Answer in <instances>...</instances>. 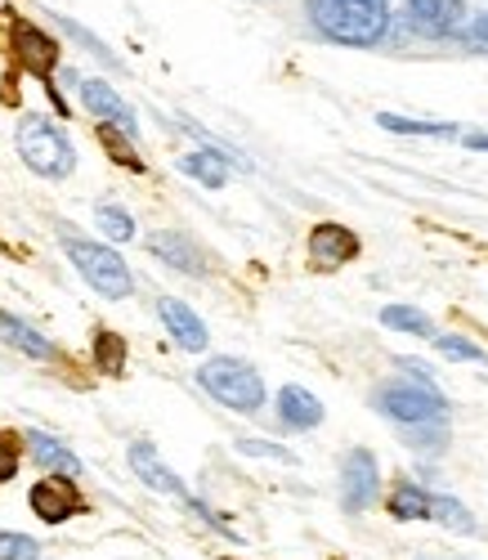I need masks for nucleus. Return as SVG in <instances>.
Masks as SVG:
<instances>
[{
    "label": "nucleus",
    "instance_id": "b1692460",
    "mask_svg": "<svg viewBox=\"0 0 488 560\" xmlns=\"http://www.w3.org/2000/svg\"><path fill=\"white\" fill-rule=\"evenodd\" d=\"M381 323H385V328H395V332H413V337H434L430 318H426V314H417V310H408V305H385V310H381Z\"/></svg>",
    "mask_w": 488,
    "mask_h": 560
},
{
    "label": "nucleus",
    "instance_id": "2eb2a0df",
    "mask_svg": "<svg viewBox=\"0 0 488 560\" xmlns=\"http://www.w3.org/2000/svg\"><path fill=\"white\" fill-rule=\"evenodd\" d=\"M27 448H32V457L45 466V471H55V476H81V457L68 444H59L55 435L27 431Z\"/></svg>",
    "mask_w": 488,
    "mask_h": 560
},
{
    "label": "nucleus",
    "instance_id": "c85d7f7f",
    "mask_svg": "<svg viewBox=\"0 0 488 560\" xmlns=\"http://www.w3.org/2000/svg\"><path fill=\"white\" fill-rule=\"evenodd\" d=\"M462 40H466V50H488V14H479L470 27H462Z\"/></svg>",
    "mask_w": 488,
    "mask_h": 560
},
{
    "label": "nucleus",
    "instance_id": "6e6552de",
    "mask_svg": "<svg viewBox=\"0 0 488 560\" xmlns=\"http://www.w3.org/2000/svg\"><path fill=\"white\" fill-rule=\"evenodd\" d=\"M376 485H381V466L368 448H355L346 457V466H340V506L350 511V516H359V511H368L376 502Z\"/></svg>",
    "mask_w": 488,
    "mask_h": 560
},
{
    "label": "nucleus",
    "instance_id": "f257e3e1",
    "mask_svg": "<svg viewBox=\"0 0 488 560\" xmlns=\"http://www.w3.org/2000/svg\"><path fill=\"white\" fill-rule=\"evenodd\" d=\"M318 36L336 45H376L390 27V0H305Z\"/></svg>",
    "mask_w": 488,
    "mask_h": 560
},
{
    "label": "nucleus",
    "instance_id": "2f4dec72",
    "mask_svg": "<svg viewBox=\"0 0 488 560\" xmlns=\"http://www.w3.org/2000/svg\"><path fill=\"white\" fill-rule=\"evenodd\" d=\"M466 149H479V153H488V135H466Z\"/></svg>",
    "mask_w": 488,
    "mask_h": 560
},
{
    "label": "nucleus",
    "instance_id": "f3484780",
    "mask_svg": "<svg viewBox=\"0 0 488 560\" xmlns=\"http://www.w3.org/2000/svg\"><path fill=\"white\" fill-rule=\"evenodd\" d=\"M149 252H153L158 260L175 265L179 273H202V256H198V247H193L188 238H179V233H153V238H149Z\"/></svg>",
    "mask_w": 488,
    "mask_h": 560
},
{
    "label": "nucleus",
    "instance_id": "4be33fe9",
    "mask_svg": "<svg viewBox=\"0 0 488 560\" xmlns=\"http://www.w3.org/2000/svg\"><path fill=\"white\" fill-rule=\"evenodd\" d=\"M376 126L395 130V135H434V139H453L457 135L453 121H417V117H399V113H381Z\"/></svg>",
    "mask_w": 488,
    "mask_h": 560
},
{
    "label": "nucleus",
    "instance_id": "9d476101",
    "mask_svg": "<svg viewBox=\"0 0 488 560\" xmlns=\"http://www.w3.org/2000/svg\"><path fill=\"white\" fill-rule=\"evenodd\" d=\"M359 256V238L346 229V224H318L310 233V260L314 269H340Z\"/></svg>",
    "mask_w": 488,
    "mask_h": 560
},
{
    "label": "nucleus",
    "instance_id": "6ab92c4d",
    "mask_svg": "<svg viewBox=\"0 0 488 560\" xmlns=\"http://www.w3.org/2000/svg\"><path fill=\"white\" fill-rule=\"evenodd\" d=\"M100 144H104V153L117 162V166H126V171H143V158L135 153V144H130V135L121 130V126H113V121H100Z\"/></svg>",
    "mask_w": 488,
    "mask_h": 560
},
{
    "label": "nucleus",
    "instance_id": "a211bd4d",
    "mask_svg": "<svg viewBox=\"0 0 488 560\" xmlns=\"http://www.w3.org/2000/svg\"><path fill=\"white\" fill-rule=\"evenodd\" d=\"M229 158H220V153H188L184 162H179V171L188 175V179H198V184H207V189H224V179H229Z\"/></svg>",
    "mask_w": 488,
    "mask_h": 560
},
{
    "label": "nucleus",
    "instance_id": "0eeeda50",
    "mask_svg": "<svg viewBox=\"0 0 488 560\" xmlns=\"http://www.w3.org/2000/svg\"><path fill=\"white\" fill-rule=\"evenodd\" d=\"M27 502H32V511H36L45 525H63V521H72V516H81V511H85V498H81V489L68 476L36 480L32 493H27Z\"/></svg>",
    "mask_w": 488,
    "mask_h": 560
},
{
    "label": "nucleus",
    "instance_id": "9b49d317",
    "mask_svg": "<svg viewBox=\"0 0 488 560\" xmlns=\"http://www.w3.org/2000/svg\"><path fill=\"white\" fill-rule=\"evenodd\" d=\"M130 471L149 485V489H158V493H166V498H188V489H184V480L171 471V466L158 457V448L149 444V440H135L130 444Z\"/></svg>",
    "mask_w": 488,
    "mask_h": 560
},
{
    "label": "nucleus",
    "instance_id": "39448f33",
    "mask_svg": "<svg viewBox=\"0 0 488 560\" xmlns=\"http://www.w3.org/2000/svg\"><path fill=\"white\" fill-rule=\"evenodd\" d=\"M372 404L385 417H395L399 427H430V422H444V412H449V399L439 395L434 382H395L376 390Z\"/></svg>",
    "mask_w": 488,
    "mask_h": 560
},
{
    "label": "nucleus",
    "instance_id": "4468645a",
    "mask_svg": "<svg viewBox=\"0 0 488 560\" xmlns=\"http://www.w3.org/2000/svg\"><path fill=\"white\" fill-rule=\"evenodd\" d=\"M278 417H282L287 431H314V427L323 422V404H318L310 390H301V386H282V395H278Z\"/></svg>",
    "mask_w": 488,
    "mask_h": 560
},
{
    "label": "nucleus",
    "instance_id": "c756f323",
    "mask_svg": "<svg viewBox=\"0 0 488 560\" xmlns=\"http://www.w3.org/2000/svg\"><path fill=\"white\" fill-rule=\"evenodd\" d=\"M14 476H19V453H10L5 444H0V485L14 480Z\"/></svg>",
    "mask_w": 488,
    "mask_h": 560
},
{
    "label": "nucleus",
    "instance_id": "f03ea898",
    "mask_svg": "<svg viewBox=\"0 0 488 560\" xmlns=\"http://www.w3.org/2000/svg\"><path fill=\"white\" fill-rule=\"evenodd\" d=\"M63 252H68V260L77 265V273H81L100 296H108V301H126V296L135 292L130 265H126L113 247L90 243V238H81V233L63 229Z\"/></svg>",
    "mask_w": 488,
    "mask_h": 560
},
{
    "label": "nucleus",
    "instance_id": "bb28decb",
    "mask_svg": "<svg viewBox=\"0 0 488 560\" xmlns=\"http://www.w3.org/2000/svg\"><path fill=\"white\" fill-rule=\"evenodd\" d=\"M434 346H439V354H444V359H462V363H484L488 359L484 346H475L466 337H439Z\"/></svg>",
    "mask_w": 488,
    "mask_h": 560
},
{
    "label": "nucleus",
    "instance_id": "1a4fd4ad",
    "mask_svg": "<svg viewBox=\"0 0 488 560\" xmlns=\"http://www.w3.org/2000/svg\"><path fill=\"white\" fill-rule=\"evenodd\" d=\"M408 27L417 36H430V40H444V36H457L466 27V5L462 0H408Z\"/></svg>",
    "mask_w": 488,
    "mask_h": 560
},
{
    "label": "nucleus",
    "instance_id": "393cba45",
    "mask_svg": "<svg viewBox=\"0 0 488 560\" xmlns=\"http://www.w3.org/2000/svg\"><path fill=\"white\" fill-rule=\"evenodd\" d=\"M94 220H100V229L108 233L113 243H130L135 238V220L121 207H100V211H94Z\"/></svg>",
    "mask_w": 488,
    "mask_h": 560
},
{
    "label": "nucleus",
    "instance_id": "412c9836",
    "mask_svg": "<svg viewBox=\"0 0 488 560\" xmlns=\"http://www.w3.org/2000/svg\"><path fill=\"white\" fill-rule=\"evenodd\" d=\"M430 521L449 525V529H457V534H475V516H470V511H466L453 493H430Z\"/></svg>",
    "mask_w": 488,
    "mask_h": 560
},
{
    "label": "nucleus",
    "instance_id": "7ed1b4c3",
    "mask_svg": "<svg viewBox=\"0 0 488 560\" xmlns=\"http://www.w3.org/2000/svg\"><path fill=\"white\" fill-rule=\"evenodd\" d=\"M14 139H19V158H23L36 175H45V179L72 175L77 149H72V139H68L50 117H36V113L23 117L19 130H14Z\"/></svg>",
    "mask_w": 488,
    "mask_h": 560
},
{
    "label": "nucleus",
    "instance_id": "a878e982",
    "mask_svg": "<svg viewBox=\"0 0 488 560\" xmlns=\"http://www.w3.org/2000/svg\"><path fill=\"white\" fill-rule=\"evenodd\" d=\"M0 560H40V542L27 534H5L0 529Z\"/></svg>",
    "mask_w": 488,
    "mask_h": 560
},
{
    "label": "nucleus",
    "instance_id": "423d86ee",
    "mask_svg": "<svg viewBox=\"0 0 488 560\" xmlns=\"http://www.w3.org/2000/svg\"><path fill=\"white\" fill-rule=\"evenodd\" d=\"M10 45H14L19 68H27L32 77H40L45 85L55 81V68H59V45H55V36H45L36 23L14 19V27H10ZM50 100H55L59 113H68V104H59V95H55V85H50Z\"/></svg>",
    "mask_w": 488,
    "mask_h": 560
},
{
    "label": "nucleus",
    "instance_id": "7c9ffc66",
    "mask_svg": "<svg viewBox=\"0 0 488 560\" xmlns=\"http://www.w3.org/2000/svg\"><path fill=\"white\" fill-rule=\"evenodd\" d=\"M399 368H404V372H413L417 382H434V377H430V368H426V363H417V359H399Z\"/></svg>",
    "mask_w": 488,
    "mask_h": 560
},
{
    "label": "nucleus",
    "instance_id": "20e7f679",
    "mask_svg": "<svg viewBox=\"0 0 488 560\" xmlns=\"http://www.w3.org/2000/svg\"><path fill=\"white\" fill-rule=\"evenodd\" d=\"M198 382L216 404H224L233 412H260V404H265L260 372L252 363H242V359H229V354L224 359H207L198 368Z\"/></svg>",
    "mask_w": 488,
    "mask_h": 560
},
{
    "label": "nucleus",
    "instance_id": "dca6fc26",
    "mask_svg": "<svg viewBox=\"0 0 488 560\" xmlns=\"http://www.w3.org/2000/svg\"><path fill=\"white\" fill-rule=\"evenodd\" d=\"M0 337H5V346H14V350H23L27 359H40V363H50L55 359V346L45 341L36 328H27L23 318H14V314H5L0 310Z\"/></svg>",
    "mask_w": 488,
    "mask_h": 560
},
{
    "label": "nucleus",
    "instance_id": "cd10ccee",
    "mask_svg": "<svg viewBox=\"0 0 488 560\" xmlns=\"http://www.w3.org/2000/svg\"><path fill=\"white\" fill-rule=\"evenodd\" d=\"M237 453H247V457H274V462H297V453L282 448V444H269V440H237Z\"/></svg>",
    "mask_w": 488,
    "mask_h": 560
},
{
    "label": "nucleus",
    "instance_id": "ddd939ff",
    "mask_svg": "<svg viewBox=\"0 0 488 560\" xmlns=\"http://www.w3.org/2000/svg\"><path fill=\"white\" fill-rule=\"evenodd\" d=\"M81 104H85L94 117H104V121L121 126L126 135H135V113L126 108V100L117 95V90H113L108 81H94V77H85V81H81Z\"/></svg>",
    "mask_w": 488,
    "mask_h": 560
},
{
    "label": "nucleus",
    "instance_id": "aec40b11",
    "mask_svg": "<svg viewBox=\"0 0 488 560\" xmlns=\"http://www.w3.org/2000/svg\"><path fill=\"white\" fill-rule=\"evenodd\" d=\"M390 516L395 521H430V493L417 485H399L390 493Z\"/></svg>",
    "mask_w": 488,
    "mask_h": 560
},
{
    "label": "nucleus",
    "instance_id": "f8f14e48",
    "mask_svg": "<svg viewBox=\"0 0 488 560\" xmlns=\"http://www.w3.org/2000/svg\"><path fill=\"white\" fill-rule=\"evenodd\" d=\"M158 314H162V323H166V332L184 346V350H193V354H198V350H207V323L198 318V314H193L184 301H175V296H162L158 301Z\"/></svg>",
    "mask_w": 488,
    "mask_h": 560
},
{
    "label": "nucleus",
    "instance_id": "5701e85b",
    "mask_svg": "<svg viewBox=\"0 0 488 560\" xmlns=\"http://www.w3.org/2000/svg\"><path fill=\"white\" fill-rule=\"evenodd\" d=\"M94 363H100L104 377H121L126 372V341L117 332H94Z\"/></svg>",
    "mask_w": 488,
    "mask_h": 560
}]
</instances>
